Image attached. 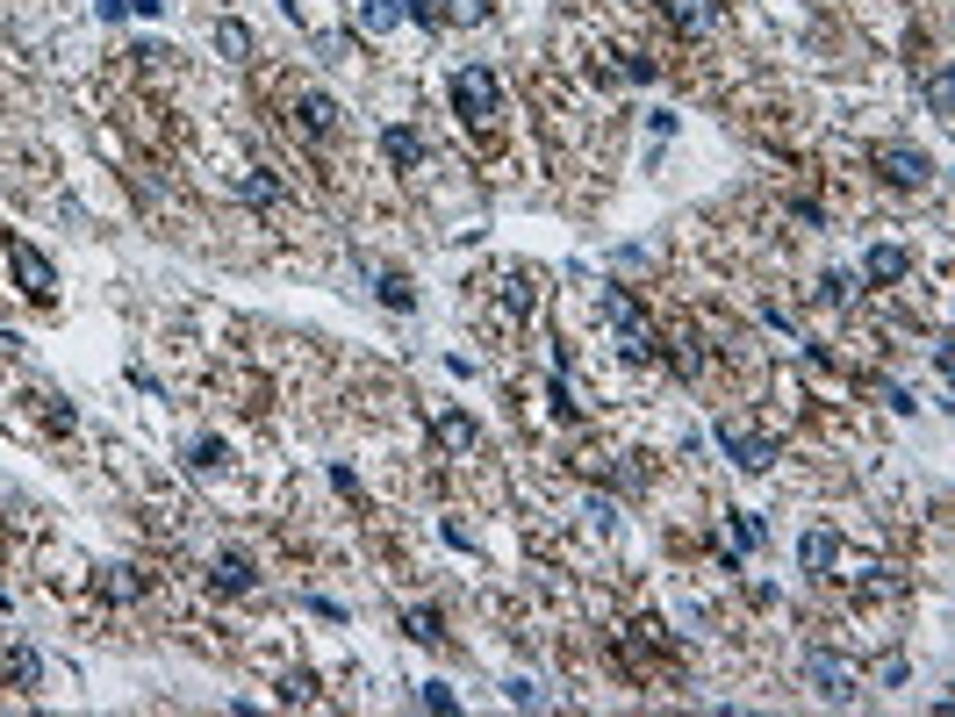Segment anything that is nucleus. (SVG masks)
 Here are the masks:
<instances>
[{
  "label": "nucleus",
  "instance_id": "30",
  "mask_svg": "<svg viewBox=\"0 0 955 717\" xmlns=\"http://www.w3.org/2000/svg\"><path fill=\"white\" fill-rule=\"evenodd\" d=\"M640 481H646L640 466H618V474H611V488H618V496H640Z\"/></svg>",
  "mask_w": 955,
  "mask_h": 717
},
{
  "label": "nucleus",
  "instance_id": "27",
  "mask_svg": "<svg viewBox=\"0 0 955 717\" xmlns=\"http://www.w3.org/2000/svg\"><path fill=\"white\" fill-rule=\"evenodd\" d=\"M726 524H733V538H740V546H747V552L762 546V517H740V510H733V517H726Z\"/></svg>",
  "mask_w": 955,
  "mask_h": 717
},
{
  "label": "nucleus",
  "instance_id": "26",
  "mask_svg": "<svg viewBox=\"0 0 955 717\" xmlns=\"http://www.w3.org/2000/svg\"><path fill=\"white\" fill-rule=\"evenodd\" d=\"M310 696H316V682L302 675V667H295V675H280V703H310Z\"/></svg>",
  "mask_w": 955,
  "mask_h": 717
},
{
  "label": "nucleus",
  "instance_id": "13",
  "mask_svg": "<svg viewBox=\"0 0 955 717\" xmlns=\"http://www.w3.org/2000/svg\"><path fill=\"white\" fill-rule=\"evenodd\" d=\"M230 202H244V208H274V202H280V180H274V172H244V180H230Z\"/></svg>",
  "mask_w": 955,
  "mask_h": 717
},
{
  "label": "nucleus",
  "instance_id": "7",
  "mask_svg": "<svg viewBox=\"0 0 955 717\" xmlns=\"http://www.w3.org/2000/svg\"><path fill=\"white\" fill-rule=\"evenodd\" d=\"M338 122H346V116H338L330 94H316V86H302V94H295V130H302V137L330 144V137H338Z\"/></svg>",
  "mask_w": 955,
  "mask_h": 717
},
{
  "label": "nucleus",
  "instance_id": "21",
  "mask_svg": "<svg viewBox=\"0 0 955 717\" xmlns=\"http://www.w3.org/2000/svg\"><path fill=\"white\" fill-rule=\"evenodd\" d=\"M927 108H934L941 122H955V80L948 72H927Z\"/></svg>",
  "mask_w": 955,
  "mask_h": 717
},
{
  "label": "nucleus",
  "instance_id": "15",
  "mask_svg": "<svg viewBox=\"0 0 955 717\" xmlns=\"http://www.w3.org/2000/svg\"><path fill=\"white\" fill-rule=\"evenodd\" d=\"M402 632H410V646H438V639H446V617H438L432 603H418V610H402Z\"/></svg>",
  "mask_w": 955,
  "mask_h": 717
},
{
  "label": "nucleus",
  "instance_id": "16",
  "mask_svg": "<svg viewBox=\"0 0 955 717\" xmlns=\"http://www.w3.org/2000/svg\"><path fill=\"white\" fill-rule=\"evenodd\" d=\"M382 151H388V166H424V137L410 130V122H396V130H388Z\"/></svg>",
  "mask_w": 955,
  "mask_h": 717
},
{
  "label": "nucleus",
  "instance_id": "8",
  "mask_svg": "<svg viewBox=\"0 0 955 717\" xmlns=\"http://www.w3.org/2000/svg\"><path fill=\"white\" fill-rule=\"evenodd\" d=\"M905 274H912V252H905V244H869V252H862V280H869V288H898Z\"/></svg>",
  "mask_w": 955,
  "mask_h": 717
},
{
  "label": "nucleus",
  "instance_id": "31",
  "mask_svg": "<svg viewBox=\"0 0 955 717\" xmlns=\"http://www.w3.org/2000/svg\"><path fill=\"white\" fill-rule=\"evenodd\" d=\"M504 696H510V703H524V710H532V703H539V689H532V682H518V675H510V682H504Z\"/></svg>",
  "mask_w": 955,
  "mask_h": 717
},
{
  "label": "nucleus",
  "instance_id": "9",
  "mask_svg": "<svg viewBox=\"0 0 955 717\" xmlns=\"http://www.w3.org/2000/svg\"><path fill=\"white\" fill-rule=\"evenodd\" d=\"M718 445H726V460H733V466H747V474H762V466H769V438H762V430L718 424Z\"/></svg>",
  "mask_w": 955,
  "mask_h": 717
},
{
  "label": "nucleus",
  "instance_id": "20",
  "mask_svg": "<svg viewBox=\"0 0 955 717\" xmlns=\"http://www.w3.org/2000/svg\"><path fill=\"white\" fill-rule=\"evenodd\" d=\"M216 51H223L230 65H244V58H252V29H244L238 15H223V22H216Z\"/></svg>",
  "mask_w": 955,
  "mask_h": 717
},
{
  "label": "nucleus",
  "instance_id": "5",
  "mask_svg": "<svg viewBox=\"0 0 955 717\" xmlns=\"http://www.w3.org/2000/svg\"><path fill=\"white\" fill-rule=\"evenodd\" d=\"M869 166L884 172L891 187H927V180H934V158L912 151V144H877V151H869Z\"/></svg>",
  "mask_w": 955,
  "mask_h": 717
},
{
  "label": "nucleus",
  "instance_id": "18",
  "mask_svg": "<svg viewBox=\"0 0 955 717\" xmlns=\"http://www.w3.org/2000/svg\"><path fill=\"white\" fill-rule=\"evenodd\" d=\"M432 438L446 445V452H474V438H482V430H474V416L452 410V416H438V424H432Z\"/></svg>",
  "mask_w": 955,
  "mask_h": 717
},
{
  "label": "nucleus",
  "instance_id": "17",
  "mask_svg": "<svg viewBox=\"0 0 955 717\" xmlns=\"http://www.w3.org/2000/svg\"><path fill=\"white\" fill-rule=\"evenodd\" d=\"M252 560H244V552H216V588H223V596H244V588H252Z\"/></svg>",
  "mask_w": 955,
  "mask_h": 717
},
{
  "label": "nucleus",
  "instance_id": "23",
  "mask_svg": "<svg viewBox=\"0 0 955 717\" xmlns=\"http://www.w3.org/2000/svg\"><path fill=\"white\" fill-rule=\"evenodd\" d=\"M402 15L424 22V29H446V0H402Z\"/></svg>",
  "mask_w": 955,
  "mask_h": 717
},
{
  "label": "nucleus",
  "instance_id": "25",
  "mask_svg": "<svg viewBox=\"0 0 955 717\" xmlns=\"http://www.w3.org/2000/svg\"><path fill=\"white\" fill-rule=\"evenodd\" d=\"M482 15H488V0H446V22H460V29H474Z\"/></svg>",
  "mask_w": 955,
  "mask_h": 717
},
{
  "label": "nucleus",
  "instance_id": "2",
  "mask_svg": "<svg viewBox=\"0 0 955 717\" xmlns=\"http://www.w3.org/2000/svg\"><path fill=\"white\" fill-rule=\"evenodd\" d=\"M604 316H611V330H618V352H626L632 366L661 358V338H654V324H646V308L632 302V294H604Z\"/></svg>",
  "mask_w": 955,
  "mask_h": 717
},
{
  "label": "nucleus",
  "instance_id": "14",
  "mask_svg": "<svg viewBox=\"0 0 955 717\" xmlns=\"http://www.w3.org/2000/svg\"><path fill=\"white\" fill-rule=\"evenodd\" d=\"M661 15L676 22L682 36H704L712 29V0H661Z\"/></svg>",
  "mask_w": 955,
  "mask_h": 717
},
{
  "label": "nucleus",
  "instance_id": "3",
  "mask_svg": "<svg viewBox=\"0 0 955 717\" xmlns=\"http://www.w3.org/2000/svg\"><path fill=\"white\" fill-rule=\"evenodd\" d=\"M452 108H460L468 122H496L504 116V80H496L488 65H460L452 72Z\"/></svg>",
  "mask_w": 955,
  "mask_h": 717
},
{
  "label": "nucleus",
  "instance_id": "11",
  "mask_svg": "<svg viewBox=\"0 0 955 717\" xmlns=\"http://www.w3.org/2000/svg\"><path fill=\"white\" fill-rule=\"evenodd\" d=\"M152 581H144V567H130V560H116V567H101V596L108 603H137Z\"/></svg>",
  "mask_w": 955,
  "mask_h": 717
},
{
  "label": "nucleus",
  "instance_id": "19",
  "mask_svg": "<svg viewBox=\"0 0 955 717\" xmlns=\"http://www.w3.org/2000/svg\"><path fill=\"white\" fill-rule=\"evenodd\" d=\"M360 29H366V36L402 29V0H360Z\"/></svg>",
  "mask_w": 955,
  "mask_h": 717
},
{
  "label": "nucleus",
  "instance_id": "12",
  "mask_svg": "<svg viewBox=\"0 0 955 717\" xmlns=\"http://www.w3.org/2000/svg\"><path fill=\"white\" fill-rule=\"evenodd\" d=\"M374 274V294H382V308H418V288H410V274H396V266H366Z\"/></svg>",
  "mask_w": 955,
  "mask_h": 717
},
{
  "label": "nucleus",
  "instance_id": "1",
  "mask_svg": "<svg viewBox=\"0 0 955 717\" xmlns=\"http://www.w3.org/2000/svg\"><path fill=\"white\" fill-rule=\"evenodd\" d=\"M805 682H812L826 703H855L862 696V667H855L848 653H834V646H805Z\"/></svg>",
  "mask_w": 955,
  "mask_h": 717
},
{
  "label": "nucleus",
  "instance_id": "28",
  "mask_svg": "<svg viewBox=\"0 0 955 717\" xmlns=\"http://www.w3.org/2000/svg\"><path fill=\"white\" fill-rule=\"evenodd\" d=\"M590 524L611 531V524H618V502H611V496H590Z\"/></svg>",
  "mask_w": 955,
  "mask_h": 717
},
{
  "label": "nucleus",
  "instance_id": "4",
  "mask_svg": "<svg viewBox=\"0 0 955 717\" xmlns=\"http://www.w3.org/2000/svg\"><path fill=\"white\" fill-rule=\"evenodd\" d=\"M8 266H15V288L29 294V302H58V274H51V258L36 252L29 238H8Z\"/></svg>",
  "mask_w": 955,
  "mask_h": 717
},
{
  "label": "nucleus",
  "instance_id": "10",
  "mask_svg": "<svg viewBox=\"0 0 955 717\" xmlns=\"http://www.w3.org/2000/svg\"><path fill=\"white\" fill-rule=\"evenodd\" d=\"M0 682H8V689H36V682H44V653H36V646H8V653H0Z\"/></svg>",
  "mask_w": 955,
  "mask_h": 717
},
{
  "label": "nucleus",
  "instance_id": "24",
  "mask_svg": "<svg viewBox=\"0 0 955 717\" xmlns=\"http://www.w3.org/2000/svg\"><path fill=\"white\" fill-rule=\"evenodd\" d=\"M194 474H216V466H223V438H202V445H194Z\"/></svg>",
  "mask_w": 955,
  "mask_h": 717
},
{
  "label": "nucleus",
  "instance_id": "22",
  "mask_svg": "<svg viewBox=\"0 0 955 717\" xmlns=\"http://www.w3.org/2000/svg\"><path fill=\"white\" fill-rule=\"evenodd\" d=\"M819 302H826V308H848L855 302V280L848 274H826V280H819Z\"/></svg>",
  "mask_w": 955,
  "mask_h": 717
},
{
  "label": "nucleus",
  "instance_id": "6",
  "mask_svg": "<svg viewBox=\"0 0 955 717\" xmlns=\"http://www.w3.org/2000/svg\"><path fill=\"white\" fill-rule=\"evenodd\" d=\"M841 560H848V546H841V531H834V524H812V531L798 538V567H805V574L841 581Z\"/></svg>",
  "mask_w": 955,
  "mask_h": 717
},
{
  "label": "nucleus",
  "instance_id": "29",
  "mask_svg": "<svg viewBox=\"0 0 955 717\" xmlns=\"http://www.w3.org/2000/svg\"><path fill=\"white\" fill-rule=\"evenodd\" d=\"M452 703H460V696H452L446 682H424V710H452Z\"/></svg>",
  "mask_w": 955,
  "mask_h": 717
}]
</instances>
